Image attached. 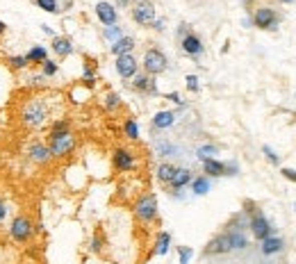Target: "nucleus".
Listing matches in <instances>:
<instances>
[{
  "label": "nucleus",
  "mask_w": 296,
  "mask_h": 264,
  "mask_svg": "<svg viewBox=\"0 0 296 264\" xmlns=\"http://www.w3.org/2000/svg\"><path fill=\"white\" fill-rule=\"evenodd\" d=\"M19 118L25 130H41L53 118V109H50V103L46 98H30L21 107Z\"/></svg>",
  "instance_id": "obj_1"
},
{
  "label": "nucleus",
  "mask_w": 296,
  "mask_h": 264,
  "mask_svg": "<svg viewBox=\"0 0 296 264\" xmlns=\"http://www.w3.org/2000/svg\"><path fill=\"white\" fill-rule=\"evenodd\" d=\"M7 235H10V239L14 241V244H19V246L30 244L37 235L32 216H30L28 212H19V214H14L12 216V221H10V225H7Z\"/></svg>",
  "instance_id": "obj_2"
},
{
  "label": "nucleus",
  "mask_w": 296,
  "mask_h": 264,
  "mask_svg": "<svg viewBox=\"0 0 296 264\" xmlns=\"http://www.w3.org/2000/svg\"><path fill=\"white\" fill-rule=\"evenodd\" d=\"M50 153H53V160H66L69 155H73L75 151V135L73 132H62V135H48L46 137Z\"/></svg>",
  "instance_id": "obj_3"
},
{
  "label": "nucleus",
  "mask_w": 296,
  "mask_h": 264,
  "mask_svg": "<svg viewBox=\"0 0 296 264\" xmlns=\"http://www.w3.org/2000/svg\"><path fill=\"white\" fill-rule=\"evenodd\" d=\"M158 214H160V207H158V196L155 194H143L137 198V203H134V216H137V221H141V223H153V221H158Z\"/></svg>",
  "instance_id": "obj_4"
},
{
  "label": "nucleus",
  "mask_w": 296,
  "mask_h": 264,
  "mask_svg": "<svg viewBox=\"0 0 296 264\" xmlns=\"http://www.w3.org/2000/svg\"><path fill=\"white\" fill-rule=\"evenodd\" d=\"M141 66H143V71H146L148 75H153L155 78V75L164 73V71L169 69V59L160 48H148L146 55H143Z\"/></svg>",
  "instance_id": "obj_5"
},
{
  "label": "nucleus",
  "mask_w": 296,
  "mask_h": 264,
  "mask_svg": "<svg viewBox=\"0 0 296 264\" xmlns=\"http://www.w3.org/2000/svg\"><path fill=\"white\" fill-rule=\"evenodd\" d=\"M155 16H158V12H155L153 0H139V3H134L132 5V21L137 25H141V28L153 25Z\"/></svg>",
  "instance_id": "obj_6"
},
{
  "label": "nucleus",
  "mask_w": 296,
  "mask_h": 264,
  "mask_svg": "<svg viewBox=\"0 0 296 264\" xmlns=\"http://www.w3.org/2000/svg\"><path fill=\"white\" fill-rule=\"evenodd\" d=\"M28 160L32 162V164H37V167H48L50 162H53V153H50L48 144L39 142V139L30 142V146H28Z\"/></svg>",
  "instance_id": "obj_7"
},
{
  "label": "nucleus",
  "mask_w": 296,
  "mask_h": 264,
  "mask_svg": "<svg viewBox=\"0 0 296 264\" xmlns=\"http://www.w3.org/2000/svg\"><path fill=\"white\" fill-rule=\"evenodd\" d=\"M112 167H114V171H118V173H130L137 169V157H134V153L128 151V148H116V151L112 153Z\"/></svg>",
  "instance_id": "obj_8"
},
{
  "label": "nucleus",
  "mask_w": 296,
  "mask_h": 264,
  "mask_svg": "<svg viewBox=\"0 0 296 264\" xmlns=\"http://www.w3.org/2000/svg\"><path fill=\"white\" fill-rule=\"evenodd\" d=\"M114 69H116V73L121 75L123 80H130V78H134V75L139 73V62H137L134 55H121V57H116Z\"/></svg>",
  "instance_id": "obj_9"
},
{
  "label": "nucleus",
  "mask_w": 296,
  "mask_h": 264,
  "mask_svg": "<svg viewBox=\"0 0 296 264\" xmlns=\"http://www.w3.org/2000/svg\"><path fill=\"white\" fill-rule=\"evenodd\" d=\"M230 250H232L230 235L223 232V235H217V237H212V239L207 241V246H205L203 253L205 255H226V253H230Z\"/></svg>",
  "instance_id": "obj_10"
},
{
  "label": "nucleus",
  "mask_w": 296,
  "mask_h": 264,
  "mask_svg": "<svg viewBox=\"0 0 296 264\" xmlns=\"http://www.w3.org/2000/svg\"><path fill=\"white\" fill-rule=\"evenodd\" d=\"M251 235L255 237L257 241H264L266 237L273 235V228L269 225V221H266V216H262L260 212H255L251 219Z\"/></svg>",
  "instance_id": "obj_11"
},
{
  "label": "nucleus",
  "mask_w": 296,
  "mask_h": 264,
  "mask_svg": "<svg viewBox=\"0 0 296 264\" xmlns=\"http://www.w3.org/2000/svg\"><path fill=\"white\" fill-rule=\"evenodd\" d=\"M180 48H183L185 55H189V57H201L203 50H205V46H203L201 37L194 35V32H187V35L180 39Z\"/></svg>",
  "instance_id": "obj_12"
},
{
  "label": "nucleus",
  "mask_w": 296,
  "mask_h": 264,
  "mask_svg": "<svg viewBox=\"0 0 296 264\" xmlns=\"http://www.w3.org/2000/svg\"><path fill=\"white\" fill-rule=\"evenodd\" d=\"M253 23L260 30H271V28H276L278 16L271 7H260V10H255V14H253Z\"/></svg>",
  "instance_id": "obj_13"
},
{
  "label": "nucleus",
  "mask_w": 296,
  "mask_h": 264,
  "mask_svg": "<svg viewBox=\"0 0 296 264\" xmlns=\"http://www.w3.org/2000/svg\"><path fill=\"white\" fill-rule=\"evenodd\" d=\"M96 16H98V21L105 25V28H109V25H116V21H118L116 7H114L112 3H105V0H100L98 5H96Z\"/></svg>",
  "instance_id": "obj_14"
},
{
  "label": "nucleus",
  "mask_w": 296,
  "mask_h": 264,
  "mask_svg": "<svg viewBox=\"0 0 296 264\" xmlns=\"http://www.w3.org/2000/svg\"><path fill=\"white\" fill-rule=\"evenodd\" d=\"M132 89H134V91H139V93H151V96H158V82H155L153 75H148V73H137V75H134Z\"/></svg>",
  "instance_id": "obj_15"
},
{
  "label": "nucleus",
  "mask_w": 296,
  "mask_h": 264,
  "mask_svg": "<svg viewBox=\"0 0 296 264\" xmlns=\"http://www.w3.org/2000/svg\"><path fill=\"white\" fill-rule=\"evenodd\" d=\"M53 53L62 59L73 55V41H71L69 37H55L53 39Z\"/></svg>",
  "instance_id": "obj_16"
},
{
  "label": "nucleus",
  "mask_w": 296,
  "mask_h": 264,
  "mask_svg": "<svg viewBox=\"0 0 296 264\" xmlns=\"http://www.w3.org/2000/svg\"><path fill=\"white\" fill-rule=\"evenodd\" d=\"M203 171H205L207 178H221L226 176V164L221 160H217V157H212V160L203 162Z\"/></svg>",
  "instance_id": "obj_17"
},
{
  "label": "nucleus",
  "mask_w": 296,
  "mask_h": 264,
  "mask_svg": "<svg viewBox=\"0 0 296 264\" xmlns=\"http://www.w3.org/2000/svg\"><path fill=\"white\" fill-rule=\"evenodd\" d=\"M192 180H194V173L189 171V169H178L169 187H171L173 191H180V189H185L187 185H192Z\"/></svg>",
  "instance_id": "obj_18"
},
{
  "label": "nucleus",
  "mask_w": 296,
  "mask_h": 264,
  "mask_svg": "<svg viewBox=\"0 0 296 264\" xmlns=\"http://www.w3.org/2000/svg\"><path fill=\"white\" fill-rule=\"evenodd\" d=\"M109 50H112L114 57H121V55H132V50H134V39H132V37H121L118 41H114Z\"/></svg>",
  "instance_id": "obj_19"
},
{
  "label": "nucleus",
  "mask_w": 296,
  "mask_h": 264,
  "mask_svg": "<svg viewBox=\"0 0 296 264\" xmlns=\"http://www.w3.org/2000/svg\"><path fill=\"white\" fill-rule=\"evenodd\" d=\"M173 123H176V112H171V109H162V112H158L153 116L155 130H167V127H171Z\"/></svg>",
  "instance_id": "obj_20"
},
{
  "label": "nucleus",
  "mask_w": 296,
  "mask_h": 264,
  "mask_svg": "<svg viewBox=\"0 0 296 264\" xmlns=\"http://www.w3.org/2000/svg\"><path fill=\"white\" fill-rule=\"evenodd\" d=\"M176 171H178V167H173L171 162H162L158 167V180L162 182V185H171V180H173V176H176Z\"/></svg>",
  "instance_id": "obj_21"
},
{
  "label": "nucleus",
  "mask_w": 296,
  "mask_h": 264,
  "mask_svg": "<svg viewBox=\"0 0 296 264\" xmlns=\"http://www.w3.org/2000/svg\"><path fill=\"white\" fill-rule=\"evenodd\" d=\"M169 248H171V232L162 230L155 239V248H153V255H167Z\"/></svg>",
  "instance_id": "obj_22"
},
{
  "label": "nucleus",
  "mask_w": 296,
  "mask_h": 264,
  "mask_svg": "<svg viewBox=\"0 0 296 264\" xmlns=\"http://www.w3.org/2000/svg\"><path fill=\"white\" fill-rule=\"evenodd\" d=\"M25 57H28L30 64H44L46 59H48V48H46V46H32V48L25 53Z\"/></svg>",
  "instance_id": "obj_23"
},
{
  "label": "nucleus",
  "mask_w": 296,
  "mask_h": 264,
  "mask_svg": "<svg viewBox=\"0 0 296 264\" xmlns=\"http://www.w3.org/2000/svg\"><path fill=\"white\" fill-rule=\"evenodd\" d=\"M210 189H212V182H210L207 176H196L192 180V194L194 196H205Z\"/></svg>",
  "instance_id": "obj_24"
},
{
  "label": "nucleus",
  "mask_w": 296,
  "mask_h": 264,
  "mask_svg": "<svg viewBox=\"0 0 296 264\" xmlns=\"http://www.w3.org/2000/svg\"><path fill=\"white\" fill-rule=\"evenodd\" d=\"M282 246H285V244H282V239H280V237H266V239L264 241H262V253H264V255H276V253H280V250H282Z\"/></svg>",
  "instance_id": "obj_25"
},
{
  "label": "nucleus",
  "mask_w": 296,
  "mask_h": 264,
  "mask_svg": "<svg viewBox=\"0 0 296 264\" xmlns=\"http://www.w3.org/2000/svg\"><path fill=\"white\" fill-rule=\"evenodd\" d=\"M230 235V244H232V250H244L248 246V241H246V237L242 235V230L239 228H235V230H230L228 232Z\"/></svg>",
  "instance_id": "obj_26"
},
{
  "label": "nucleus",
  "mask_w": 296,
  "mask_h": 264,
  "mask_svg": "<svg viewBox=\"0 0 296 264\" xmlns=\"http://www.w3.org/2000/svg\"><path fill=\"white\" fill-rule=\"evenodd\" d=\"M62 132H71V121L69 118H53L48 135H62Z\"/></svg>",
  "instance_id": "obj_27"
},
{
  "label": "nucleus",
  "mask_w": 296,
  "mask_h": 264,
  "mask_svg": "<svg viewBox=\"0 0 296 264\" xmlns=\"http://www.w3.org/2000/svg\"><path fill=\"white\" fill-rule=\"evenodd\" d=\"M7 66L12 71H25L30 66V62L25 55H12V57H7Z\"/></svg>",
  "instance_id": "obj_28"
},
{
  "label": "nucleus",
  "mask_w": 296,
  "mask_h": 264,
  "mask_svg": "<svg viewBox=\"0 0 296 264\" xmlns=\"http://www.w3.org/2000/svg\"><path fill=\"white\" fill-rule=\"evenodd\" d=\"M123 135H125V139H130V142H137V139H139V125H137V121H134V118H125Z\"/></svg>",
  "instance_id": "obj_29"
},
{
  "label": "nucleus",
  "mask_w": 296,
  "mask_h": 264,
  "mask_svg": "<svg viewBox=\"0 0 296 264\" xmlns=\"http://www.w3.org/2000/svg\"><path fill=\"white\" fill-rule=\"evenodd\" d=\"M219 155V148L214 146V144H205V146H201L196 151V157L201 162H205V160H212V157H217Z\"/></svg>",
  "instance_id": "obj_30"
},
{
  "label": "nucleus",
  "mask_w": 296,
  "mask_h": 264,
  "mask_svg": "<svg viewBox=\"0 0 296 264\" xmlns=\"http://www.w3.org/2000/svg\"><path fill=\"white\" fill-rule=\"evenodd\" d=\"M121 105H123V100H121V96H118L116 91H109L107 96H105V109H107V112H116Z\"/></svg>",
  "instance_id": "obj_31"
},
{
  "label": "nucleus",
  "mask_w": 296,
  "mask_h": 264,
  "mask_svg": "<svg viewBox=\"0 0 296 264\" xmlns=\"http://www.w3.org/2000/svg\"><path fill=\"white\" fill-rule=\"evenodd\" d=\"M35 5L39 10L48 12V14H59V3L57 0H35Z\"/></svg>",
  "instance_id": "obj_32"
},
{
  "label": "nucleus",
  "mask_w": 296,
  "mask_h": 264,
  "mask_svg": "<svg viewBox=\"0 0 296 264\" xmlns=\"http://www.w3.org/2000/svg\"><path fill=\"white\" fill-rule=\"evenodd\" d=\"M59 71V64L55 62V59H46L44 64H41V75L44 78H53V75H57Z\"/></svg>",
  "instance_id": "obj_33"
},
{
  "label": "nucleus",
  "mask_w": 296,
  "mask_h": 264,
  "mask_svg": "<svg viewBox=\"0 0 296 264\" xmlns=\"http://www.w3.org/2000/svg\"><path fill=\"white\" fill-rule=\"evenodd\" d=\"M89 248H91V253H103V248H105V237H103V232H100V230H96V232H94Z\"/></svg>",
  "instance_id": "obj_34"
},
{
  "label": "nucleus",
  "mask_w": 296,
  "mask_h": 264,
  "mask_svg": "<svg viewBox=\"0 0 296 264\" xmlns=\"http://www.w3.org/2000/svg\"><path fill=\"white\" fill-rule=\"evenodd\" d=\"M121 37H125L123 35V30L118 28V25H109V28H105V39H109L114 44V41H118Z\"/></svg>",
  "instance_id": "obj_35"
},
{
  "label": "nucleus",
  "mask_w": 296,
  "mask_h": 264,
  "mask_svg": "<svg viewBox=\"0 0 296 264\" xmlns=\"http://www.w3.org/2000/svg\"><path fill=\"white\" fill-rule=\"evenodd\" d=\"M178 264H189V259L194 257V250L189 246H178Z\"/></svg>",
  "instance_id": "obj_36"
},
{
  "label": "nucleus",
  "mask_w": 296,
  "mask_h": 264,
  "mask_svg": "<svg viewBox=\"0 0 296 264\" xmlns=\"http://www.w3.org/2000/svg\"><path fill=\"white\" fill-rule=\"evenodd\" d=\"M7 216H10V203H7V198L0 196V228L7 223Z\"/></svg>",
  "instance_id": "obj_37"
},
{
  "label": "nucleus",
  "mask_w": 296,
  "mask_h": 264,
  "mask_svg": "<svg viewBox=\"0 0 296 264\" xmlns=\"http://www.w3.org/2000/svg\"><path fill=\"white\" fill-rule=\"evenodd\" d=\"M185 84H187V89L192 93H198V89H201V84H198V75H187V78H185Z\"/></svg>",
  "instance_id": "obj_38"
},
{
  "label": "nucleus",
  "mask_w": 296,
  "mask_h": 264,
  "mask_svg": "<svg viewBox=\"0 0 296 264\" xmlns=\"http://www.w3.org/2000/svg\"><path fill=\"white\" fill-rule=\"evenodd\" d=\"M262 153H264V155H266V160L271 162L273 167H278V164H280V160H278V155H276V153H273L269 146H262Z\"/></svg>",
  "instance_id": "obj_39"
},
{
  "label": "nucleus",
  "mask_w": 296,
  "mask_h": 264,
  "mask_svg": "<svg viewBox=\"0 0 296 264\" xmlns=\"http://www.w3.org/2000/svg\"><path fill=\"white\" fill-rule=\"evenodd\" d=\"M167 100H171V103H176L178 107H185V100H183V96L178 91H171V93H167Z\"/></svg>",
  "instance_id": "obj_40"
},
{
  "label": "nucleus",
  "mask_w": 296,
  "mask_h": 264,
  "mask_svg": "<svg viewBox=\"0 0 296 264\" xmlns=\"http://www.w3.org/2000/svg\"><path fill=\"white\" fill-rule=\"evenodd\" d=\"M280 173H282V176H285L289 182H294V185H296V171H294V169H287V167H285Z\"/></svg>",
  "instance_id": "obj_41"
},
{
  "label": "nucleus",
  "mask_w": 296,
  "mask_h": 264,
  "mask_svg": "<svg viewBox=\"0 0 296 264\" xmlns=\"http://www.w3.org/2000/svg\"><path fill=\"white\" fill-rule=\"evenodd\" d=\"M151 28H153V30H158V32H162V30H164V19H155V23L153 25H151Z\"/></svg>",
  "instance_id": "obj_42"
},
{
  "label": "nucleus",
  "mask_w": 296,
  "mask_h": 264,
  "mask_svg": "<svg viewBox=\"0 0 296 264\" xmlns=\"http://www.w3.org/2000/svg\"><path fill=\"white\" fill-rule=\"evenodd\" d=\"M41 30H44V35L53 37V39H55V37H57V35H55V32H53V28H50V25H41Z\"/></svg>",
  "instance_id": "obj_43"
},
{
  "label": "nucleus",
  "mask_w": 296,
  "mask_h": 264,
  "mask_svg": "<svg viewBox=\"0 0 296 264\" xmlns=\"http://www.w3.org/2000/svg\"><path fill=\"white\" fill-rule=\"evenodd\" d=\"M7 35V23L3 19H0V39H3V37Z\"/></svg>",
  "instance_id": "obj_44"
},
{
  "label": "nucleus",
  "mask_w": 296,
  "mask_h": 264,
  "mask_svg": "<svg viewBox=\"0 0 296 264\" xmlns=\"http://www.w3.org/2000/svg\"><path fill=\"white\" fill-rule=\"evenodd\" d=\"M116 5L118 7H130V5H134V0H118Z\"/></svg>",
  "instance_id": "obj_45"
},
{
  "label": "nucleus",
  "mask_w": 296,
  "mask_h": 264,
  "mask_svg": "<svg viewBox=\"0 0 296 264\" xmlns=\"http://www.w3.org/2000/svg\"><path fill=\"white\" fill-rule=\"evenodd\" d=\"M280 3H294V0H280Z\"/></svg>",
  "instance_id": "obj_46"
},
{
  "label": "nucleus",
  "mask_w": 296,
  "mask_h": 264,
  "mask_svg": "<svg viewBox=\"0 0 296 264\" xmlns=\"http://www.w3.org/2000/svg\"><path fill=\"white\" fill-rule=\"evenodd\" d=\"M246 3H248V0H246Z\"/></svg>",
  "instance_id": "obj_47"
}]
</instances>
